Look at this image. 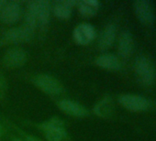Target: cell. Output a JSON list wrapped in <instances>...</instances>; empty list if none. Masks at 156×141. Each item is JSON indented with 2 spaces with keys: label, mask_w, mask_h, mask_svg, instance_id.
Here are the masks:
<instances>
[{
  "label": "cell",
  "mask_w": 156,
  "mask_h": 141,
  "mask_svg": "<svg viewBox=\"0 0 156 141\" xmlns=\"http://www.w3.org/2000/svg\"><path fill=\"white\" fill-rule=\"evenodd\" d=\"M134 49V40L132 34L129 30L121 32L119 38L118 52L120 58L127 59L131 56Z\"/></svg>",
  "instance_id": "cell-9"
},
{
  "label": "cell",
  "mask_w": 156,
  "mask_h": 141,
  "mask_svg": "<svg viewBox=\"0 0 156 141\" xmlns=\"http://www.w3.org/2000/svg\"><path fill=\"white\" fill-rule=\"evenodd\" d=\"M134 70L139 82L145 85H151L156 78V70L153 63L145 56H140L134 63Z\"/></svg>",
  "instance_id": "cell-1"
},
{
  "label": "cell",
  "mask_w": 156,
  "mask_h": 141,
  "mask_svg": "<svg viewBox=\"0 0 156 141\" xmlns=\"http://www.w3.org/2000/svg\"><path fill=\"white\" fill-rule=\"evenodd\" d=\"M96 64L104 70H118L121 68V62L119 57L111 53H104L96 59Z\"/></svg>",
  "instance_id": "cell-13"
},
{
  "label": "cell",
  "mask_w": 156,
  "mask_h": 141,
  "mask_svg": "<svg viewBox=\"0 0 156 141\" xmlns=\"http://www.w3.org/2000/svg\"><path fill=\"white\" fill-rule=\"evenodd\" d=\"M96 38L95 28L90 24H81L73 30V39L79 45H87Z\"/></svg>",
  "instance_id": "cell-8"
},
{
  "label": "cell",
  "mask_w": 156,
  "mask_h": 141,
  "mask_svg": "<svg viewBox=\"0 0 156 141\" xmlns=\"http://www.w3.org/2000/svg\"><path fill=\"white\" fill-rule=\"evenodd\" d=\"M100 4L96 0H82L77 4L79 12L87 18H92L98 12Z\"/></svg>",
  "instance_id": "cell-16"
},
{
  "label": "cell",
  "mask_w": 156,
  "mask_h": 141,
  "mask_svg": "<svg viewBox=\"0 0 156 141\" xmlns=\"http://www.w3.org/2000/svg\"><path fill=\"white\" fill-rule=\"evenodd\" d=\"M7 90V82L5 77L0 74V98H2L5 95Z\"/></svg>",
  "instance_id": "cell-19"
},
{
  "label": "cell",
  "mask_w": 156,
  "mask_h": 141,
  "mask_svg": "<svg viewBox=\"0 0 156 141\" xmlns=\"http://www.w3.org/2000/svg\"><path fill=\"white\" fill-rule=\"evenodd\" d=\"M133 9L136 18L144 26H151L154 23L155 14L153 5L148 0H137L133 2Z\"/></svg>",
  "instance_id": "cell-4"
},
{
  "label": "cell",
  "mask_w": 156,
  "mask_h": 141,
  "mask_svg": "<svg viewBox=\"0 0 156 141\" xmlns=\"http://www.w3.org/2000/svg\"><path fill=\"white\" fill-rule=\"evenodd\" d=\"M117 36V28L114 24H108L103 29L99 40H98V48L105 51L111 48Z\"/></svg>",
  "instance_id": "cell-12"
},
{
  "label": "cell",
  "mask_w": 156,
  "mask_h": 141,
  "mask_svg": "<svg viewBox=\"0 0 156 141\" xmlns=\"http://www.w3.org/2000/svg\"><path fill=\"white\" fill-rule=\"evenodd\" d=\"M51 12V4L46 0H37L38 28L44 29L50 20Z\"/></svg>",
  "instance_id": "cell-14"
},
{
  "label": "cell",
  "mask_w": 156,
  "mask_h": 141,
  "mask_svg": "<svg viewBox=\"0 0 156 141\" xmlns=\"http://www.w3.org/2000/svg\"><path fill=\"white\" fill-rule=\"evenodd\" d=\"M45 135L48 141H63L66 137L64 126L49 129L45 131Z\"/></svg>",
  "instance_id": "cell-17"
},
{
  "label": "cell",
  "mask_w": 156,
  "mask_h": 141,
  "mask_svg": "<svg viewBox=\"0 0 156 141\" xmlns=\"http://www.w3.org/2000/svg\"><path fill=\"white\" fill-rule=\"evenodd\" d=\"M22 15L20 3L18 1H9L0 13V19L5 24H14L20 20Z\"/></svg>",
  "instance_id": "cell-6"
},
{
  "label": "cell",
  "mask_w": 156,
  "mask_h": 141,
  "mask_svg": "<svg viewBox=\"0 0 156 141\" xmlns=\"http://www.w3.org/2000/svg\"><path fill=\"white\" fill-rule=\"evenodd\" d=\"M64 126V124L63 122L59 119V118H56V117H53V118H51L49 120H47L46 122L42 123L41 127V129L45 132L49 129H52V128H56V127H62Z\"/></svg>",
  "instance_id": "cell-18"
},
{
  "label": "cell",
  "mask_w": 156,
  "mask_h": 141,
  "mask_svg": "<svg viewBox=\"0 0 156 141\" xmlns=\"http://www.w3.org/2000/svg\"><path fill=\"white\" fill-rule=\"evenodd\" d=\"M59 108L65 114L74 117H85L88 115V111L82 105L72 100H62L58 103Z\"/></svg>",
  "instance_id": "cell-10"
},
{
  "label": "cell",
  "mask_w": 156,
  "mask_h": 141,
  "mask_svg": "<svg viewBox=\"0 0 156 141\" xmlns=\"http://www.w3.org/2000/svg\"><path fill=\"white\" fill-rule=\"evenodd\" d=\"M78 1L74 0H64V1H55L51 5V12L53 15L62 19H67L72 14V9L77 6Z\"/></svg>",
  "instance_id": "cell-11"
},
{
  "label": "cell",
  "mask_w": 156,
  "mask_h": 141,
  "mask_svg": "<svg viewBox=\"0 0 156 141\" xmlns=\"http://www.w3.org/2000/svg\"><path fill=\"white\" fill-rule=\"evenodd\" d=\"M119 103L125 109L133 113L148 111L151 106V102L147 98L132 94H124L119 97Z\"/></svg>",
  "instance_id": "cell-2"
},
{
  "label": "cell",
  "mask_w": 156,
  "mask_h": 141,
  "mask_svg": "<svg viewBox=\"0 0 156 141\" xmlns=\"http://www.w3.org/2000/svg\"><path fill=\"white\" fill-rule=\"evenodd\" d=\"M32 83L41 91L51 96L60 95L63 91V87L60 84V82L47 74L36 75L35 77H33Z\"/></svg>",
  "instance_id": "cell-3"
},
{
  "label": "cell",
  "mask_w": 156,
  "mask_h": 141,
  "mask_svg": "<svg viewBox=\"0 0 156 141\" xmlns=\"http://www.w3.org/2000/svg\"><path fill=\"white\" fill-rule=\"evenodd\" d=\"M27 58V53L24 50L13 48L5 53L3 62L8 68H20L26 63Z\"/></svg>",
  "instance_id": "cell-7"
},
{
  "label": "cell",
  "mask_w": 156,
  "mask_h": 141,
  "mask_svg": "<svg viewBox=\"0 0 156 141\" xmlns=\"http://www.w3.org/2000/svg\"><path fill=\"white\" fill-rule=\"evenodd\" d=\"M34 29L24 24L23 26L10 29L3 37V40L6 42L10 43H21L30 41L34 35Z\"/></svg>",
  "instance_id": "cell-5"
},
{
  "label": "cell",
  "mask_w": 156,
  "mask_h": 141,
  "mask_svg": "<svg viewBox=\"0 0 156 141\" xmlns=\"http://www.w3.org/2000/svg\"><path fill=\"white\" fill-rule=\"evenodd\" d=\"M13 141H22V140H20V139H18V138H15Z\"/></svg>",
  "instance_id": "cell-23"
},
{
  "label": "cell",
  "mask_w": 156,
  "mask_h": 141,
  "mask_svg": "<svg viewBox=\"0 0 156 141\" xmlns=\"http://www.w3.org/2000/svg\"><path fill=\"white\" fill-rule=\"evenodd\" d=\"M27 141H41V140L39 138L35 137V136H27Z\"/></svg>",
  "instance_id": "cell-20"
},
{
  "label": "cell",
  "mask_w": 156,
  "mask_h": 141,
  "mask_svg": "<svg viewBox=\"0 0 156 141\" xmlns=\"http://www.w3.org/2000/svg\"><path fill=\"white\" fill-rule=\"evenodd\" d=\"M93 111L96 115L101 118H108L109 117L113 111H114V103L111 97L106 96L101 99L93 108Z\"/></svg>",
  "instance_id": "cell-15"
},
{
  "label": "cell",
  "mask_w": 156,
  "mask_h": 141,
  "mask_svg": "<svg viewBox=\"0 0 156 141\" xmlns=\"http://www.w3.org/2000/svg\"><path fill=\"white\" fill-rule=\"evenodd\" d=\"M6 3H7V1H4V0H0V13H1L2 9H4Z\"/></svg>",
  "instance_id": "cell-22"
},
{
  "label": "cell",
  "mask_w": 156,
  "mask_h": 141,
  "mask_svg": "<svg viewBox=\"0 0 156 141\" xmlns=\"http://www.w3.org/2000/svg\"><path fill=\"white\" fill-rule=\"evenodd\" d=\"M4 134H5V129H4L3 126H2L1 124H0V139H1V138L3 137Z\"/></svg>",
  "instance_id": "cell-21"
}]
</instances>
